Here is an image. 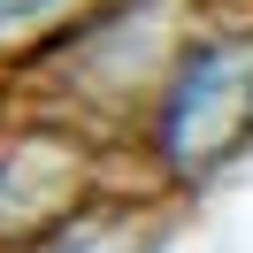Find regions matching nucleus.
Wrapping results in <instances>:
<instances>
[{"mask_svg":"<svg viewBox=\"0 0 253 253\" xmlns=\"http://www.w3.org/2000/svg\"><path fill=\"white\" fill-rule=\"evenodd\" d=\"M31 8H46V0H0V16H31Z\"/></svg>","mask_w":253,"mask_h":253,"instance_id":"1","label":"nucleus"}]
</instances>
